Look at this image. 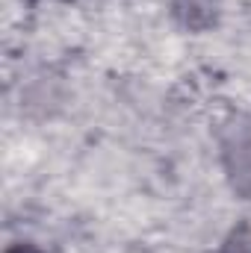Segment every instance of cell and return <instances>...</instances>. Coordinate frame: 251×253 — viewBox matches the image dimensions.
Wrapping results in <instances>:
<instances>
[{"label": "cell", "mask_w": 251, "mask_h": 253, "mask_svg": "<svg viewBox=\"0 0 251 253\" xmlns=\"http://www.w3.org/2000/svg\"><path fill=\"white\" fill-rule=\"evenodd\" d=\"M219 150L222 165L228 171V180L234 191L251 200V118L249 115H231L219 129Z\"/></svg>", "instance_id": "obj_1"}, {"label": "cell", "mask_w": 251, "mask_h": 253, "mask_svg": "<svg viewBox=\"0 0 251 253\" xmlns=\"http://www.w3.org/2000/svg\"><path fill=\"white\" fill-rule=\"evenodd\" d=\"M172 15L192 33H204L219 18V0H172Z\"/></svg>", "instance_id": "obj_2"}, {"label": "cell", "mask_w": 251, "mask_h": 253, "mask_svg": "<svg viewBox=\"0 0 251 253\" xmlns=\"http://www.w3.org/2000/svg\"><path fill=\"white\" fill-rule=\"evenodd\" d=\"M222 253H251V227L249 224H240L231 230V236L225 239Z\"/></svg>", "instance_id": "obj_3"}, {"label": "cell", "mask_w": 251, "mask_h": 253, "mask_svg": "<svg viewBox=\"0 0 251 253\" xmlns=\"http://www.w3.org/2000/svg\"><path fill=\"white\" fill-rule=\"evenodd\" d=\"M6 253H42L36 245H27V242H18V245H9Z\"/></svg>", "instance_id": "obj_4"}]
</instances>
